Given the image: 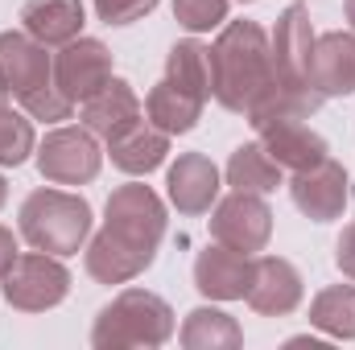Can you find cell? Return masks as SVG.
<instances>
[{
	"label": "cell",
	"instance_id": "obj_2",
	"mask_svg": "<svg viewBox=\"0 0 355 350\" xmlns=\"http://www.w3.org/2000/svg\"><path fill=\"white\" fill-rule=\"evenodd\" d=\"M211 71H215V99H219V107L244 116L252 107V99L277 79L268 33L257 21L223 25L219 42L211 46Z\"/></svg>",
	"mask_w": 355,
	"mask_h": 350
},
{
	"label": "cell",
	"instance_id": "obj_21",
	"mask_svg": "<svg viewBox=\"0 0 355 350\" xmlns=\"http://www.w3.org/2000/svg\"><path fill=\"white\" fill-rule=\"evenodd\" d=\"M202 103H207V99H198V95H190V91L174 87L170 79H162V83H153L149 99H145V116H149L153 128H162V132H170V136H182V132H194V128H198Z\"/></svg>",
	"mask_w": 355,
	"mask_h": 350
},
{
	"label": "cell",
	"instance_id": "obj_25",
	"mask_svg": "<svg viewBox=\"0 0 355 350\" xmlns=\"http://www.w3.org/2000/svg\"><path fill=\"white\" fill-rule=\"evenodd\" d=\"M310 326L327 338H355V284H331L310 301Z\"/></svg>",
	"mask_w": 355,
	"mask_h": 350
},
{
	"label": "cell",
	"instance_id": "obj_24",
	"mask_svg": "<svg viewBox=\"0 0 355 350\" xmlns=\"http://www.w3.org/2000/svg\"><path fill=\"white\" fill-rule=\"evenodd\" d=\"M285 181V169L268 157V149L261 140L240 145L227 161V185L232 190H248V194H272Z\"/></svg>",
	"mask_w": 355,
	"mask_h": 350
},
{
	"label": "cell",
	"instance_id": "obj_6",
	"mask_svg": "<svg viewBox=\"0 0 355 350\" xmlns=\"http://www.w3.org/2000/svg\"><path fill=\"white\" fill-rule=\"evenodd\" d=\"M103 149L95 145V132L87 128H54L37 145V169L54 185H87L99 177Z\"/></svg>",
	"mask_w": 355,
	"mask_h": 350
},
{
	"label": "cell",
	"instance_id": "obj_5",
	"mask_svg": "<svg viewBox=\"0 0 355 350\" xmlns=\"http://www.w3.org/2000/svg\"><path fill=\"white\" fill-rule=\"evenodd\" d=\"M4 301L12 305V309H21V313H46V309H54V305H62L67 301V293H71V272H67V264L62 256H50V252H25V256H17L12 268L4 272Z\"/></svg>",
	"mask_w": 355,
	"mask_h": 350
},
{
	"label": "cell",
	"instance_id": "obj_22",
	"mask_svg": "<svg viewBox=\"0 0 355 350\" xmlns=\"http://www.w3.org/2000/svg\"><path fill=\"white\" fill-rule=\"evenodd\" d=\"M178 338H182V347L186 350H236L240 342H244L236 317L223 313V309H211V305L190 309L186 322H182V334H178Z\"/></svg>",
	"mask_w": 355,
	"mask_h": 350
},
{
	"label": "cell",
	"instance_id": "obj_16",
	"mask_svg": "<svg viewBox=\"0 0 355 350\" xmlns=\"http://www.w3.org/2000/svg\"><path fill=\"white\" fill-rule=\"evenodd\" d=\"M79 120H83L87 132L103 136V140H112V136H120L124 128H132L137 120H145V107H141V99H137L132 83H124V79L112 75L107 87L95 91L91 99L79 103Z\"/></svg>",
	"mask_w": 355,
	"mask_h": 350
},
{
	"label": "cell",
	"instance_id": "obj_12",
	"mask_svg": "<svg viewBox=\"0 0 355 350\" xmlns=\"http://www.w3.org/2000/svg\"><path fill=\"white\" fill-rule=\"evenodd\" d=\"M310 87L322 99H343L355 91V33L331 29L322 37H314L310 50V66H306Z\"/></svg>",
	"mask_w": 355,
	"mask_h": 350
},
{
	"label": "cell",
	"instance_id": "obj_3",
	"mask_svg": "<svg viewBox=\"0 0 355 350\" xmlns=\"http://www.w3.org/2000/svg\"><path fill=\"white\" fill-rule=\"evenodd\" d=\"M174 334V309L149 288H124L112 305L95 313L91 347L128 350V347H166Z\"/></svg>",
	"mask_w": 355,
	"mask_h": 350
},
{
	"label": "cell",
	"instance_id": "obj_8",
	"mask_svg": "<svg viewBox=\"0 0 355 350\" xmlns=\"http://www.w3.org/2000/svg\"><path fill=\"white\" fill-rule=\"evenodd\" d=\"M112 83V50L99 37H75L54 54V87L71 103H83Z\"/></svg>",
	"mask_w": 355,
	"mask_h": 350
},
{
	"label": "cell",
	"instance_id": "obj_13",
	"mask_svg": "<svg viewBox=\"0 0 355 350\" xmlns=\"http://www.w3.org/2000/svg\"><path fill=\"white\" fill-rule=\"evenodd\" d=\"M322 107V95L310 87L306 79H272L257 99H252V107L244 111V120L257 128V132H265L272 124H289V120H310L314 111Z\"/></svg>",
	"mask_w": 355,
	"mask_h": 350
},
{
	"label": "cell",
	"instance_id": "obj_27",
	"mask_svg": "<svg viewBox=\"0 0 355 350\" xmlns=\"http://www.w3.org/2000/svg\"><path fill=\"white\" fill-rule=\"evenodd\" d=\"M174 21L190 33H211L227 21V0H174Z\"/></svg>",
	"mask_w": 355,
	"mask_h": 350
},
{
	"label": "cell",
	"instance_id": "obj_34",
	"mask_svg": "<svg viewBox=\"0 0 355 350\" xmlns=\"http://www.w3.org/2000/svg\"><path fill=\"white\" fill-rule=\"evenodd\" d=\"M4 202H8V181L0 177V206H4Z\"/></svg>",
	"mask_w": 355,
	"mask_h": 350
},
{
	"label": "cell",
	"instance_id": "obj_17",
	"mask_svg": "<svg viewBox=\"0 0 355 350\" xmlns=\"http://www.w3.org/2000/svg\"><path fill=\"white\" fill-rule=\"evenodd\" d=\"M107 157H112V165L120 174L145 177L166 165V157H170V132L153 128L149 120H137L132 128H124L120 136L107 140Z\"/></svg>",
	"mask_w": 355,
	"mask_h": 350
},
{
	"label": "cell",
	"instance_id": "obj_31",
	"mask_svg": "<svg viewBox=\"0 0 355 350\" xmlns=\"http://www.w3.org/2000/svg\"><path fill=\"white\" fill-rule=\"evenodd\" d=\"M21 252H17V239H12V231L8 227H0V280H4V272L12 268V260H17Z\"/></svg>",
	"mask_w": 355,
	"mask_h": 350
},
{
	"label": "cell",
	"instance_id": "obj_4",
	"mask_svg": "<svg viewBox=\"0 0 355 350\" xmlns=\"http://www.w3.org/2000/svg\"><path fill=\"white\" fill-rule=\"evenodd\" d=\"M21 235L29 248L50 256H75L91 235V206L87 198L67 190H33L21 202Z\"/></svg>",
	"mask_w": 355,
	"mask_h": 350
},
{
	"label": "cell",
	"instance_id": "obj_18",
	"mask_svg": "<svg viewBox=\"0 0 355 350\" xmlns=\"http://www.w3.org/2000/svg\"><path fill=\"white\" fill-rule=\"evenodd\" d=\"M268 46H272V66H277L281 79H306L310 50H314V25H310L306 4H289V8H281ZM306 83H310V79H306Z\"/></svg>",
	"mask_w": 355,
	"mask_h": 350
},
{
	"label": "cell",
	"instance_id": "obj_20",
	"mask_svg": "<svg viewBox=\"0 0 355 350\" xmlns=\"http://www.w3.org/2000/svg\"><path fill=\"white\" fill-rule=\"evenodd\" d=\"M83 0H25L21 8V25L25 33H33L42 46H67L75 37H83Z\"/></svg>",
	"mask_w": 355,
	"mask_h": 350
},
{
	"label": "cell",
	"instance_id": "obj_32",
	"mask_svg": "<svg viewBox=\"0 0 355 350\" xmlns=\"http://www.w3.org/2000/svg\"><path fill=\"white\" fill-rule=\"evenodd\" d=\"M8 99H12V95H8V83H4V75H0V107H8Z\"/></svg>",
	"mask_w": 355,
	"mask_h": 350
},
{
	"label": "cell",
	"instance_id": "obj_7",
	"mask_svg": "<svg viewBox=\"0 0 355 350\" xmlns=\"http://www.w3.org/2000/svg\"><path fill=\"white\" fill-rule=\"evenodd\" d=\"M211 235L223 248H236L244 256L265 252L268 235H272V210H268L265 194H248V190H232L215 214H211Z\"/></svg>",
	"mask_w": 355,
	"mask_h": 350
},
{
	"label": "cell",
	"instance_id": "obj_35",
	"mask_svg": "<svg viewBox=\"0 0 355 350\" xmlns=\"http://www.w3.org/2000/svg\"><path fill=\"white\" fill-rule=\"evenodd\" d=\"M240 4H252V0H240Z\"/></svg>",
	"mask_w": 355,
	"mask_h": 350
},
{
	"label": "cell",
	"instance_id": "obj_14",
	"mask_svg": "<svg viewBox=\"0 0 355 350\" xmlns=\"http://www.w3.org/2000/svg\"><path fill=\"white\" fill-rule=\"evenodd\" d=\"M252 260L257 256L215 243V248L198 252V260H194V288L211 301H244L248 280H252Z\"/></svg>",
	"mask_w": 355,
	"mask_h": 350
},
{
	"label": "cell",
	"instance_id": "obj_1",
	"mask_svg": "<svg viewBox=\"0 0 355 350\" xmlns=\"http://www.w3.org/2000/svg\"><path fill=\"white\" fill-rule=\"evenodd\" d=\"M166 239V202L141 185H116L107 194V223L87 243V272L99 284H128L157 260Z\"/></svg>",
	"mask_w": 355,
	"mask_h": 350
},
{
	"label": "cell",
	"instance_id": "obj_23",
	"mask_svg": "<svg viewBox=\"0 0 355 350\" xmlns=\"http://www.w3.org/2000/svg\"><path fill=\"white\" fill-rule=\"evenodd\" d=\"M166 79H170L174 87L198 95V99H211V95H215L211 46H202V42H194V37L170 46V54H166Z\"/></svg>",
	"mask_w": 355,
	"mask_h": 350
},
{
	"label": "cell",
	"instance_id": "obj_33",
	"mask_svg": "<svg viewBox=\"0 0 355 350\" xmlns=\"http://www.w3.org/2000/svg\"><path fill=\"white\" fill-rule=\"evenodd\" d=\"M343 12H347V21H352V29H355V0H343Z\"/></svg>",
	"mask_w": 355,
	"mask_h": 350
},
{
	"label": "cell",
	"instance_id": "obj_10",
	"mask_svg": "<svg viewBox=\"0 0 355 350\" xmlns=\"http://www.w3.org/2000/svg\"><path fill=\"white\" fill-rule=\"evenodd\" d=\"M289 198L293 206L314 219V223H335L343 210H347V169L339 161H318L302 174H293L289 181Z\"/></svg>",
	"mask_w": 355,
	"mask_h": 350
},
{
	"label": "cell",
	"instance_id": "obj_30",
	"mask_svg": "<svg viewBox=\"0 0 355 350\" xmlns=\"http://www.w3.org/2000/svg\"><path fill=\"white\" fill-rule=\"evenodd\" d=\"M335 264H339V272L355 280V223L352 227H343V235H339V243H335Z\"/></svg>",
	"mask_w": 355,
	"mask_h": 350
},
{
	"label": "cell",
	"instance_id": "obj_15",
	"mask_svg": "<svg viewBox=\"0 0 355 350\" xmlns=\"http://www.w3.org/2000/svg\"><path fill=\"white\" fill-rule=\"evenodd\" d=\"M166 190H170V202L178 206V214H190V219L207 214L219 198V169L202 153H182L166 174Z\"/></svg>",
	"mask_w": 355,
	"mask_h": 350
},
{
	"label": "cell",
	"instance_id": "obj_11",
	"mask_svg": "<svg viewBox=\"0 0 355 350\" xmlns=\"http://www.w3.org/2000/svg\"><path fill=\"white\" fill-rule=\"evenodd\" d=\"M302 272L285 256H257L252 260V280L244 301L261 313V317H285L302 305Z\"/></svg>",
	"mask_w": 355,
	"mask_h": 350
},
{
	"label": "cell",
	"instance_id": "obj_19",
	"mask_svg": "<svg viewBox=\"0 0 355 350\" xmlns=\"http://www.w3.org/2000/svg\"><path fill=\"white\" fill-rule=\"evenodd\" d=\"M257 136H261V145L268 149V157H272L281 169H289V174H302V169H310V165H318V161L331 157L327 140H322L314 128H306L302 120L272 124V128L257 132Z\"/></svg>",
	"mask_w": 355,
	"mask_h": 350
},
{
	"label": "cell",
	"instance_id": "obj_28",
	"mask_svg": "<svg viewBox=\"0 0 355 350\" xmlns=\"http://www.w3.org/2000/svg\"><path fill=\"white\" fill-rule=\"evenodd\" d=\"M21 107H25V116H29V120H46V124L71 120V111H75V103L54 87V83H50V87H42V91H33V95H25V99H21Z\"/></svg>",
	"mask_w": 355,
	"mask_h": 350
},
{
	"label": "cell",
	"instance_id": "obj_9",
	"mask_svg": "<svg viewBox=\"0 0 355 350\" xmlns=\"http://www.w3.org/2000/svg\"><path fill=\"white\" fill-rule=\"evenodd\" d=\"M0 75L8 83V95L25 99L33 91L54 83V58L50 46H42L25 29H4L0 33Z\"/></svg>",
	"mask_w": 355,
	"mask_h": 350
},
{
	"label": "cell",
	"instance_id": "obj_29",
	"mask_svg": "<svg viewBox=\"0 0 355 350\" xmlns=\"http://www.w3.org/2000/svg\"><path fill=\"white\" fill-rule=\"evenodd\" d=\"M162 0H95V12L103 25H132L141 17H149Z\"/></svg>",
	"mask_w": 355,
	"mask_h": 350
},
{
	"label": "cell",
	"instance_id": "obj_26",
	"mask_svg": "<svg viewBox=\"0 0 355 350\" xmlns=\"http://www.w3.org/2000/svg\"><path fill=\"white\" fill-rule=\"evenodd\" d=\"M33 153H37L33 120L21 116V111H12V107H0V165H4V169H17V165H25Z\"/></svg>",
	"mask_w": 355,
	"mask_h": 350
}]
</instances>
